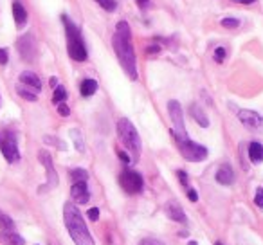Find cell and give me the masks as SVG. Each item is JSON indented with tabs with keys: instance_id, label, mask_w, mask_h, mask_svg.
Wrapping results in <instances>:
<instances>
[{
	"instance_id": "obj_41",
	"label": "cell",
	"mask_w": 263,
	"mask_h": 245,
	"mask_svg": "<svg viewBox=\"0 0 263 245\" xmlns=\"http://www.w3.org/2000/svg\"><path fill=\"white\" fill-rule=\"evenodd\" d=\"M51 85L52 87H58V80H56V78H51Z\"/></svg>"
},
{
	"instance_id": "obj_29",
	"label": "cell",
	"mask_w": 263,
	"mask_h": 245,
	"mask_svg": "<svg viewBox=\"0 0 263 245\" xmlns=\"http://www.w3.org/2000/svg\"><path fill=\"white\" fill-rule=\"evenodd\" d=\"M238 26H240V20L238 18H223L222 20V27H226V29H236Z\"/></svg>"
},
{
	"instance_id": "obj_24",
	"label": "cell",
	"mask_w": 263,
	"mask_h": 245,
	"mask_svg": "<svg viewBox=\"0 0 263 245\" xmlns=\"http://www.w3.org/2000/svg\"><path fill=\"white\" fill-rule=\"evenodd\" d=\"M70 179H72V182H87L88 173L83 168H76L70 172Z\"/></svg>"
},
{
	"instance_id": "obj_11",
	"label": "cell",
	"mask_w": 263,
	"mask_h": 245,
	"mask_svg": "<svg viewBox=\"0 0 263 245\" xmlns=\"http://www.w3.org/2000/svg\"><path fill=\"white\" fill-rule=\"evenodd\" d=\"M16 49H18L24 62H33L34 56H36V40H34V36L31 33L24 34L16 42Z\"/></svg>"
},
{
	"instance_id": "obj_38",
	"label": "cell",
	"mask_w": 263,
	"mask_h": 245,
	"mask_svg": "<svg viewBox=\"0 0 263 245\" xmlns=\"http://www.w3.org/2000/svg\"><path fill=\"white\" fill-rule=\"evenodd\" d=\"M137 6H139L141 9H146L148 6H150V0H137Z\"/></svg>"
},
{
	"instance_id": "obj_26",
	"label": "cell",
	"mask_w": 263,
	"mask_h": 245,
	"mask_svg": "<svg viewBox=\"0 0 263 245\" xmlns=\"http://www.w3.org/2000/svg\"><path fill=\"white\" fill-rule=\"evenodd\" d=\"M44 143H45V144H51V146L58 148V150H67L65 143H62V141H60L58 137H52V136H45V137H44Z\"/></svg>"
},
{
	"instance_id": "obj_15",
	"label": "cell",
	"mask_w": 263,
	"mask_h": 245,
	"mask_svg": "<svg viewBox=\"0 0 263 245\" xmlns=\"http://www.w3.org/2000/svg\"><path fill=\"white\" fill-rule=\"evenodd\" d=\"M11 9H13V18H15V24L18 29H22L24 26L27 24V11L26 8H24V4L20 2V0H13V4H11Z\"/></svg>"
},
{
	"instance_id": "obj_33",
	"label": "cell",
	"mask_w": 263,
	"mask_h": 245,
	"mask_svg": "<svg viewBox=\"0 0 263 245\" xmlns=\"http://www.w3.org/2000/svg\"><path fill=\"white\" fill-rule=\"evenodd\" d=\"M58 114H60V116H63V117H67L70 114V108L65 105V103H60V105H58Z\"/></svg>"
},
{
	"instance_id": "obj_42",
	"label": "cell",
	"mask_w": 263,
	"mask_h": 245,
	"mask_svg": "<svg viewBox=\"0 0 263 245\" xmlns=\"http://www.w3.org/2000/svg\"><path fill=\"white\" fill-rule=\"evenodd\" d=\"M187 245H198V243L195 240H190V241H187Z\"/></svg>"
},
{
	"instance_id": "obj_31",
	"label": "cell",
	"mask_w": 263,
	"mask_h": 245,
	"mask_svg": "<svg viewBox=\"0 0 263 245\" xmlns=\"http://www.w3.org/2000/svg\"><path fill=\"white\" fill-rule=\"evenodd\" d=\"M177 177H179L180 184H182V186L187 190V173H186V172H182V169H179V172H177Z\"/></svg>"
},
{
	"instance_id": "obj_36",
	"label": "cell",
	"mask_w": 263,
	"mask_h": 245,
	"mask_svg": "<svg viewBox=\"0 0 263 245\" xmlns=\"http://www.w3.org/2000/svg\"><path fill=\"white\" fill-rule=\"evenodd\" d=\"M159 51H161V45H157V44H152L150 47L146 49V52H148V54H157Z\"/></svg>"
},
{
	"instance_id": "obj_23",
	"label": "cell",
	"mask_w": 263,
	"mask_h": 245,
	"mask_svg": "<svg viewBox=\"0 0 263 245\" xmlns=\"http://www.w3.org/2000/svg\"><path fill=\"white\" fill-rule=\"evenodd\" d=\"M16 92H18L20 98L27 99V101H36V99H38V94H36V92L29 90V88H26L24 85H18V87H16Z\"/></svg>"
},
{
	"instance_id": "obj_1",
	"label": "cell",
	"mask_w": 263,
	"mask_h": 245,
	"mask_svg": "<svg viewBox=\"0 0 263 245\" xmlns=\"http://www.w3.org/2000/svg\"><path fill=\"white\" fill-rule=\"evenodd\" d=\"M112 45L116 56L119 60L121 67L124 69L126 76L130 80H137V58H136V51H134V45H132V31L130 26L126 22H117L116 26V33L112 36Z\"/></svg>"
},
{
	"instance_id": "obj_40",
	"label": "cell",
	"mask_w": 263,
	"mask_h": 245,
	"mask_svg": "<svg viewBox=\"0 0 263 245\" xmlns=\"http://www.w3.org/2000/svg\"><path fill=\"white\" fill-rule=\"evenodd\" d=\"M234 2H240V4H252L256 0H234Z\"/></svg>"
},
{
	"instance_id": "obj_9",
	"label": "cell",
	"mask_w": 263,
	"mask_h": 245,
	"mask_svg": "<svg viewBox=\"0 0 263 245\" xmlns=\"http://www.w3.org/2000/svg\"><path fill=\"white\" fill-rule=\"evenodd\" d=\"M38 159H40V162L44 164V168H45V173H47V186L40 187V193H42V191L52 190V187L58 186V173H56L54 164H52V157H51V154H49L47 150L38 152Z\"/></svg>"
},
{
	"instance_id": "obj_19",
	"label": "cell",
	"mask_w": 263,
	"mask_h": 245,
	"mask_svg": "<svg viewBox=\"0 0 263 245\" xmlns=\"http://www.w3.org/2000/svg\"><path fill=\"white\" fill-rule=\"evenodd\" d=\"M96 92H98V81L90 80V78H87V80L81 81L80 94L83 96V98H90V96H94Z\"/></svg>"
},
{
	"instance_id": "obj_10",
	"label": "cell",
	"mask_w": 263,
	"mask_h": 245,
	"mask_svg": "<svg viewBox=\"0 0 263 245\" xmlns=\"http://www.w3.org/2000/svg\"><path fill=\"white\" fill-rule=\"evenodd\" d=\"M238 119L251 132H263V116L254 110H238Z\"/></svg>"
},
{
	"instance_id": "obj_27",
	"label": "cell",
	"mask_w": 263,
	"mask_h": 245,
	"mask_svg": "<svg viewBox=\"0 0 263 245\" xmlns=\"http://www.w3.org/2000/svg\"><path fill=\"white\" fill-rule=\"evenodd\" d=\"M94 2H98L99 8H103L105 11H108V13L116 11V8H117V2H116V0H94Z\"/></svg>"
},
{
	"instance_id": "obj_12",
	"label": "cell",
	"mask_w": 263,
	"mask_h": 245,
	"mask_svg": "<svg viewBox=\"0 0 263 245\" xmlns=\"http://www.w3.org/2000/svg\"><path fill=\"white\" fill-rule=\"evenodd\" d=\"M70 197H72V200L78 202V204H87V202L90 200V191H88L87 182H72Z\"/></svg>"
},
{
	"instance_id": "obj_5",
	"label": "cell",
	"mask_w": 263,
	"mask_h": 245,
	"mask_svg": "<svg viewBox=\"0 0 263 245\" xmlns=\"http://www.w3.org/2000/svg\"><path fill=\"white\" fill-rule=\"evenodd\" d=\"M177 148H179L180 155L190 162H202L204 159H208V148L202 144L191 141L190 137L186 139H175Z\"/></svg>"
},
{
	"instance_id": "obj_20",
	"label": "cell",
	"mask_w": 263,
	"mask_h": 245,
	"mask_svg": "<svg viewBox=\"0 0 263 245\" xmlns=\"http://www.w3.org/2000/svg\"><path fill=\"white\" fill-rule=\"evenodd\" d=\"M249 159H251L254 164L263 162V146L259 143H251L249 144Z\"/></svg>"
},
{
	"instance_id": "obj_16",
	"label": "cell",
	"mask_w": 263,
	"mask_h": 245,
	"mask_svg": "<svg viewBox=\"0 0 263 245\" xmlns=\"http://www.w3.org/2000/svg\"><path fill=\"white\" fill-rule=\"evenodd\" d=\"M216 182L222 184V186H231L234 182V172L231 168V164H222L218 169H216V175H215Z\"/></svg>"
},
{
	"instance_id": "obj_3",
	"label": "cell",
	"mask_w": 263,
	"mask_h": 245,
	"mask_svg": "<svg viewBox=\"0 0 263 245\" xmlns=\"http://www.w3.org/2000/svg\"><path fill=\"white\" fill-rule=\"evenodd\" d=\"M62 22L65 27V36H67V52L74 62H87L88 51L85 45L83 34H81L80 27L72 22L67 15H62Z\"/></svg>"
},
{
	"instance_id": "obj_37",
	"label": "cell",
	"mask_w": 263,
	"mask_h": 245,
	"mask_svg": "<svg viewBox=\"0 0 263 245\" xmlns=\"http://www.w3.org/2000/svg\"><path fill=\"white\" fill-rule=\"evenodd\" d=\"M139 245H162L159 240H150V238H146V240H141Z\"/></svg>"
},
{
	"instance_id": "obj_2",
	"label": "cell",
	"mask_w": 263,
	"mask_h": 245,
	"mask_svg": "<svg viewBox=\"0 0 263 245\" xmlns=\"http://www.w3.org/2000/svg\"><path fill=\"white\" fill-rule=\"evenodd\" d=\"M63 222H65L67 231H69L70 238L76 245H96L80 209L72 202H67L63 205Z\"/></svg>"
},
{
	"instance_id": "obj_18",
	"label": "cell",
	"mask_w": 263,
	"mask_h": 245,
	"mask_svg": "<svg viewBox=\"0 0 263 245\" xmlns=\"http://www.w3.org/2000/svg\"><path fill=\"white\" fill-rule=\"evenodd\" d=\"M190 114H191V117L198 123V126H202V128H208L209 126V117L205 116V112L197 105V103L190 105Z\"/></svg>"
},
{
	"instance_id": "obj_13",
	"label": "cell",
	"mask_w": 263,
	"mask_h": 245,
	"mask_svg": "<svg viewBox=\"0 0 263 245\" xmlns=\"http://www.w3.org/2000/svg\"><path fill=\"white\" fill-rule=\"evenodd\" d=\"M164 211H166V215H168V218H172L173 222L184 223V225L187 223V216H186V213H184V209L179 205V202L170 200L168 204L164 205Z\"/></svg>"
},
{
	"instance_id": "obj_22",
	"label": "cell",
	"mask_w": 263,
	"mask_h": 245,
	"mask_svg": "<svg viewBox=\"0 0 263 245\" xmlns=\"http://www.w3.org/2000/svg\"><path fill=\"white\" fill-rule=\"evenodd\" d=\"M0 229L2 231H13L15 229V222L11 216H8L4 211H0Z\"/></svg>"
},
{
	"instance_id": "obj_21",
	"label": "cell",
	"mask_w": 263,
	"mask_h": 245,
	"mask_svg": "<svg viewBox=\"0 0 263 245\" xmlns=\"http://www.w3.org/2000/svg\"><path fill=\"white\" fill-rule=\"evenodd\" d=\"M70 137H72L76 150L80 152V154H83V152H85V141H83V134H81V130L72 128V130H70Z\"/></svg>"
},
{
	"instance_id": "obj_6",
	"label": "cell",
	"mask_w": 263,
	"mask_h": 245,
	"mask_svg": "<svg viewBox=\"0 0 263 245\" xmlns=\"http://www.w3.org/2000/svg\"><path fill=\"white\" fill-rule=\"evenodd\" d=\"M0 152H2V155H4L9 164L20 161V150H18L15 132H11V130L0 132Z\"/></svg>"
},
{
	"instance_id": "obj_43",
	"label": "cell",
	"mask_w": 263,
	"mask_h": 245,
	"mask_svg": "<svg viewBox=\"0 0 263 245\" xmlns=\"http://www.w3.org/2000/svg\"><path fill=\"white\" fill-rule=\"evenodd\" d=\"M215 245H222V243H220V241H218V243H215Z\"/></svg>"
},
{
	"instance_id": "obj_39",
	"label": "cell",
	"mask_w": 263,
	"mask_h": 245,
	"mask_svg": "<svg viewBox=\"0 0 263 245\" xmlns=\"http://www.w3.org/2000/svg\"><path fill=\"white\" fill-rule=\"evenodd\" d=\"M117 155H119V159L124 162V164H128V162H130V157H128V155L124 154V152H119V154H117Z\"/></svg>"
},
{
	"instance_id": "obj_8",
	"label": "cell",
	"mask_w": 263,
	"mask_h": 245,
	"mask_svg": "<svg viewBox=\"0 0 263 245\" xmlns=\"http://www.w3.org/2000/svg\"><path fill=\"white\" fill-rule=\"evenodd\" d=\"M119 184L128 195H137L143 191L144 187V180L141 177V173L134 172V169H123L119 175Z\"/></svg>"
},
{
	"instance_id": "obj_7",
	"label": "cell",
	"mask_w": 263,
	"mask_h": 245,
	"mask_svg": "<svg viewBox=\"0 0 263 245\" xmlns=\"http://www.w3.org/2000/svg\"><path fill=\"white\" fill-rule=\"evenodd\" d=\"M168 112L173 123V137L175 139H186L187 132H186V125H184V114L180 103L175 101V99L168 101Z\"/></svg>"
},
{
	"instance_id": "obj_14",
	"label": "cell",
	"mask_w": 263,
	"mask_h": 245,
	"mask_svg": "<svg viewBox=\"0 0 263 245\" xmlns=\"http://www.w3.org/2000/svg\"><path fill=\"white\" fill-rule=\"evenodd\" d=\"M20 85H24V87L29 88V90L36 92V94L42 90V80L34 72H31V70H26V72L20 74Z\"/></svg>"
},
{
	"instance_id": "obj_17",
	"label": "cell",
	"mask_w": 263,
	"mask_h": 245,
	"mask_svg": "<svg viewBox=\"0 0 263 245\" xmlns=\"http://www.w3.org/2000/svg\"><path fill=\"white\" fill-rule=\"evenodd\" d=\"M0 243L2 245H26L24 238L15 231H0Z\"/></svg>"
},
{
	"instance_id": "obj_35",
	"label": "cell",
	"mask_w": 263,
	"mask_h": 245,
	"mask_svg": "<svg viewBox=\"0 0 263 245\" xmlns=\"http://www.w3.org/2000/svg\"><path fill=\"white\" fill-rule=\"evenodd\" d=\"M187 198H190L191 202H197L198 200V193L195 190H191V187H187Z\"/></svg>"
},
{
	"instance_id": "obj_4",
	"label": "cell",
	"mask_w": 263,
	"mask_h": 245,
	"mask_svg": "<svg viewBox=\"0 0 263 245\" xmlns=\"http://www.w3.org/2000/svg\"><path fill=\"white\" fill-rule=\"evenodd\" d=\"M117 137H119V141L123 143V146L132 154V159H134V161H139L141 152H143V143H141L139 132L136 130V126L132 125L130 119L121 117V119L117 121Z\"/></svg>"
},
{
	"instance_id": "obj_25",
	"label": "cell",
	"mask_w": 263,
	"mask_h": 245,
	"mask_svg": "<svg viewBox=\"0 0 263 245\" xmlns=\"http://www.w3.org/2000/svg\"><path fill=\"white\" fill-rule=\"evenodd\" d=\"M65 99H67V90H65V87H62V85L54 87V94H52V103L60 105V103H63Z\"/></svg>"
},
{
	"instance_id": "obj_28",
	"label": "cell",
	"mask_w": 263,
	"mask_h": 245,
	"mask_svg": "<svg viewBox=\"0 0 263 245\" xmlns=\"http://www.w3.org/2000/svg\"><path fill=\"white\" fill-rule=\"evenodd\" d=\"M226 56H227V51L223 47H216L215 52H213V58H215L216 63H222L223 60H226Z\"/></svg>"
},
{
	"instance_id": "obj_30",
	"label": "cell",
	"mask_w": 263,
	"mask_h": 245,
	"mask_svg": "<svg viewBox=\"0 0 263 245\" xmlns=\"http://www.w3.org/2000/svg\"><path fill=\"white\" fill-rule=\"evenodd\" d=\"M254 204L258 205V208L263 209V187H258V191H256V195H254Z\"/></svg>"
},
{
	"instance_id": "obj_34",
	"label": "cell",
	"mask_w": 263,
	"mask_h": 245,
	"mask_svg": "<svg viewBox=\"0 0 263 245\" xmlns=\"http://www.w3.org/2000/svg\"><path fill=\"white\" fill-rule=\"evenodd\" d=\"M8 60H9L8 51H6V49H0V65H6V63H8Z\"/></svg>"
},
{
	"instance_id": "obj_32",
	"label": "cell",
	"mask_w": 263,
	"mask_h": 245,
	"mask_svg": "<svg viewBox=\"0 0 263 245\" xmlns=\"http://www.w3.org/2000/svg\"><path fill=\"white\" fill-rule=\"evenodd\" d=\"M87 215H88V218H90L92 222H98V220H99V209H98V208H92V209H88V213H87Z\"/></svg>"
}]
</instances>
